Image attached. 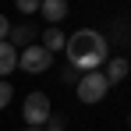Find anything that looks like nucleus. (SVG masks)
<instances>
[{
	"label": "nucleus",
	"instance_id": "nucleus-1",
	"mask_svg": "<svg viewBox=\"0 0 131 131\" xmlns=\"http://www.w3.org/2000/svg\"><path fill=\"white\" fill-rule=\"evenodd\" d=\"M64 53H67V64L78 74H89V71H103V64L110 60V43L96 28H78L74 36H67Z\"/></svg>",
	"mask_w": 131,
	"mask_h": 131
},
{
	"label": "nucleus",
	"instance_id": "nucleus-2",
	"mask_svg": "<svg viewBox=\"0 0 131 131\" xmlns=\"http://www.w3.org/2000/svg\"><path fill=\"white\" fill-rule=\"evenodd\" d=\"M110 92V82L103 78V71H89V74H82L78 78V85H74V96L82 99V103H99V99H106Z\"/></svg>",
	"mask_w": 131,
	"mask_h": 131
},
{
	"label": "nucleus",
	"instance_id": "nucleus-3",
	"mask_svg": "<svg viewBox=\"0 0 131 131\" xmlns=\"http://www.w3.org/2000/svg\"><path fill=\"white\" fill-rule=\"evenodd\" d=\"M21 117L28 121V128H46L50 124V96L46 92H28L21 103Z\"/></svg>",
	"mask_w": 131,
	"mask_h": 131
},
{
	"label": "nucleus",
	"instance_id": "nucleus-4",
	"mask_svg": "<svg viewBox=\"0 0 131 131\" xmlns=\"http://www.w3.org/2000/svg\"><path fill=\"white\" fill-rule=\"evenodd\" d=\"M50 64H53V57H50L39 43L25 46L21 53H18V67H21V71H28V74H43V71H50Z\"/></svg>",
	"mask_w": 131,
	"mask_h": 131
},
{
	"label": "nucleus",
	"instance_id": "nucleus-5",
	"mask_svg": "<svg viewBox=\"0 0 131 131\" xmlns=\"http://www.w3.org/2000/svg\"><path fill=\"white\" fill-rule=\"evenodd\" d=\"M128 71H131L128 57H110L106 67H103V78H106L110 85H117V82H124V78H128Z\"/></svg>",
	"mask_w": 131,
	"mask_h": 131
},
{
	"label": "nucleus",
	"instance_id": "nucleus-6",
	"mask_svg": "<svg viewBox=\"0 0 131 131\" xmlns=\"http://www.w3.org/2000/svg\"><path fill=\"white\" fill-rule=\"evenodd\" d=\"M7 43H11L18 53H21L25 46H32V43H36V28H32V25H18V28L11 25V32H7Z\"/></svg>",
	"mask_w": 131,
	"mask_h": 131
},
{
	"label": "nucleus",
	"instance_id": "nucleus-7",
	"mask_svg": "<svg viewBox=\"0 0 131 131\" xmlns=\"http://www.w3.org/2000/svg\"><path fill=\"white\" fill-rule=\"evenodd\" d=\"M39 14H43L46 21H50V28H53L57 21L67 18V4L64 0H43V4H39Z\"/></svg>",
	"mask_w": 131,
	"mask_h": 131
},
{
	"label": "nucleus",
	"instance_id": "nucleus-8",
	"mask_svg": "<svg viewBox=\"0 0 131 131\" xmlns=\"http://www.w3.org/2000/svg\"><path fill=\"white\" fill-rule=\"evenodd\" d=\"M64 43H67L64 28H43V43H39V46H43L50 57H53V53H60V50H64Z\"/></svg>",
	"mask_w": 131,
	"mask_h": 131
},
{
	"label": "nucleus",
	"instance_id": "nucleus-9",
	"mask_svg": "<svg viewBox=\"0 0 131 131\" xmlns=\"http://www.w3.org/2000/svg\"><path fill=\"white\" fill-rule=\"evenodd\" d=\"M14 67H18V50L11 43H0V78L7 82V74H11Z\"/></svg>",
	"mask_w": 131,
	"mask_h": 131
},
{
	"label": "nucleus",
	"instance_id": "nucleus-10",
	"mask_svg": "<svg viewBox=\"0 0 131 131\" xmlns=\"http://www.w3.org/2000/svg\"><path fill=\"white\" fill-rule=\"evenodd\" d=\"M11 99H14V85H11V82H4V78H0V110L7 106V103H11Z\"/></svg>",
	"mask_w": 131,
	"mask_h": 131
},
{
	"label": "nucleus",
	"instance_id": "nucleus-11",
	"mask_svg": "<svg viewBox=\"0 0 131 131\" xmlns=\"http://www.w3.org/2000/svg\"><path fill=\"white\" fill-rule=\"evenodd\" d=\"M18 11L21 14H36L39 11V0H18Z\"/></svg>",
	"mask_w": 131,
	"mask_h": 131
},
{
	"label": "nucleus",
	"instance_id": "nucleus-12",
	"mask_svg": "<svg viewBox=\"0 0 131 131\" xmlns=\"http://www.w3.org/2000/svg\"><path fill=\"white\" fill-rule=\"evenodd\" d=\"M43 131H64V121H60V117H53V113H50V124H46Z\"/></svg>",
	"mask_w": 131,
	"mask_h": 131
},
{
	"label": "nucleus",
	"instance_id": "nucleus-13",
	"mask_svg": "<svg viewBox=\"0 0 131 131\" xmlns=\"http://www.w3.org/2000/svg\"><path fill=\"white\" fill-rule=\"evenodd\" d=\"M7 32H11V21L0 14V43H7Z\"/></svg>",
	"mask_w": 131,
	"mask_h": 131
},
{
	"label": "nucleus",
	"instance_id": "nucleus-14",
	"mask_svg": "<svg viewBox=\"0 0 131 131\" xmlns=\"http://www.w3.org/2000/svg\"><path fill=\"white\" fill-rule=\"evenodd\" d=\"M25 131H43V128H25Z\"/></svg>",
	"mask_w": 131,
	"mask_h": 131
}]
</instances>
